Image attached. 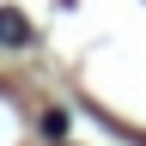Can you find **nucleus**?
<instances>
[{"instance_id": "nucleus-1", "label": "nucleus", "mask_w": 146, "mask_h": 146, "mask_svg": "<svg viewBox=\"0 0 146 146\" xmlns=\"http://www.w3.org/2000/svg\"><path fill=\"white\" fill-rule=\"evenodd\" d=\"M0 43H6V49H25V43H31V25H25V12L0 6Z\"/></svg>"}]
</instances>
